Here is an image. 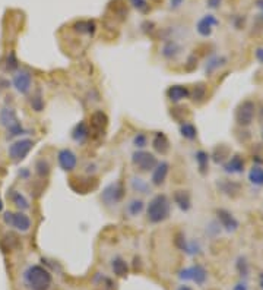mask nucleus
<instances>
[{
    "label": "nucleus",
    "mask_w": 263,
    "mask_h": 290,
    "mask_svg": "<svg viewBox=\"0 0 263 290\" xmlns=\"http://www.w3.org/2000/svg\"><path fill=\"white\" fill-rule=\"evenodd\" d=\"M177 290H191V289H190L189 286H186V284H184V286H180V287H178Z\"/></svg>",
    "instance_id": "43"
},
{
    "label": "nucleus",
    "mask_w": 263,
    "mask_h": 290,
    "mask_svg": "<svg viewBox=\"0 0 263 290\" xmlns=\"http://www.w3.org/2000/svg\"><path fill=\"white\" fill-rule=\"evenodd\" d=\"M107 123H108V119H107L105 113L101 111V110L95 111V113L91 116V125H92V128L97 129V131H102V129L107 126Z\"/></svg>",
    "instance_id": "21"
},
{
    "label": "nucleus",
    "mask_w": 263,
    "mask_h": 290,
    "mask_svg": "<svg viewBox=\"0 0 263 290\" xmlns=\"http://www.w3.org/2000/svg\"><path fill=\"white\" fill-rule=\"evenodd\" d=\"M132 163H133V166L139 171L148 173V171H152L155 168V166L158 164V160H157V157L152 153L139 150V151L133 153V155H132Z\"/></svg>",
    "instance_id": "4"
},
{
    "label": "nucleus",
    "mask_w": 263,
    "mask_h": 290,
    "mask_svg": "<svg viewBox=\"0 0 263 290\" xmlns=\"http://www.w3.org/2000/svg\"><path fill=\"white\" fill-rule=\"evenodd\" d=\"M2 210H3V202H2V198H0V213H2Z\"/></svg>",
    "instance_id": "45"
},
{
    "label": "nucleus",
    "mask_w": 263,
    "mask_h": 290,
    "mask_svg": "<svg viewBox=\"0 0 263 290\" xmlns=\"http://www.w3.org/2000/svg\"><path fill=\"white\" fill-rule=\"evenodd\" d=\"M32 148H34V141L29 139V138H22V139H18V141H15L9 145L8 154H9L12 161L19 163L24 158H27V155L31 153Z\"/></svg>",
    "instance_id": "3"
},
{
    "label": "nucleus",
    "mask_w": 263,
    "mask_h": 290,
    "mask_svg": "<svg viewBox=\"0 0 263 290\" xmlns=\"http://www.w3.org/2000/svg\"><path fill=\"white\" fill-rule=\"evenodd\" d=\"M12 84H14V88L19 94H28L31 91V87H32V75H31V72L27 71V69L18 71L14 75Z\"/></svg>",
    "instance_id": "9"
},
{
    "label": "nucleus",
    "mask_w": 263,
    "mask_h": 290,
    "mask_svg": "<svg viewBox=\"0 0 263 290\" xmlns=\"http://www.w3.org/2000/svg\"><path fill=\"white\" fill-rule=\"evenodd\" d=\"M167 97L173 101V103H178L181 100H186L190 97V91L187 87L184 85H171L167 90Z\"/></svg>",
    "instance_id": "15"
},
{
    "label": "nucleus",
    "mask_w": 263,
    "mask_h": 290,
    "mask_svg": "<svg viewBox=\"0 0 263 290\" xmlns=\"http://www.w3.org/2000/svg\"><path fill=\"white\" fill-rule=\"evenodd\" d=\"M88 137H89V128H88V125H87L85 122H79V123L73 128V131H72V139H73L75 142L82 144V142L87 141Z\"/></svg>",
    "instance_id": "19"
},
{
    "label": "nucleus",
    "mask_w": 263,
    "mask_h": 290,
    "mask_svg": "<svg viewBox=\"0 0 263 290\" xmlns=\"http://www.w3.org/2000/svg\"><path fill=\"white\" fill-rule=\"evenodd\" d=\"M180 134H181L183 138H186V139H189V141H193V139H196V137H197V129L194 128V125H191V123H189V122H184V123H181V126H180Z\"/></svg>",
    "instance_id": "28"
},
{
    "label": "nucleus",
    "mask_w": 263,
    "mask_h": 290,
    "mask_svg": "<svg viewBox=\"0 0 263 290\" xmlns=\"http://www.w3.org/2000/svg\"><path fill=\"white\" fill-rule=\"evenodd\" d=\"M262 138H263V134H262Z\"/></svg>",
    "instance_id": "46"
},
{
    "label": "nucleus",
    "mask_w": 263,
    "mask_h": 290,
    "mask_svg": "<svg viewBox=\"0 0 263 290\" xmlns=\"http://www.w3.org/2000/svg\"><path fill=\"white\" fill-rule=\"evenodd\" d=\"M76 31L84 32V34H92L95 31V24L92 21H81L75 25Z\"/></svg>",
    "instance_id": "31"
},
{
    "label": "nucleus",
    "mask_w": 263,
    "mask_h": 290,
    "mask_svg": "<svg viewBox=\"0 0 263 290\" xmlns=\"http://www.w3.org/2000/svg\"><path fill=\"white\" fill-rule=\"evenodd\" d=\"M178 277L181 278V280H191V281H194L197 286H202L205 281H206V277H208V273H206V270L202 267V265H199V264H196V265H193V267H189V268H183L180 273H178Z\"/></svg>",
    "instance_id": "8"
},
{
    "label": "nucleus",
    "mask_w": 263,
    "mask_h": 290,
    "mask_svg": "<svg viewBox=\"0 0 263 290\" xmlns=\"http://www.w3.org/2000/svg\"><path fill=\"white\" fill-rule=\"evenodd\" d=\"M130 185H132V189H133L135 192H139V194H149V191H151L149 183L145 182L141 178H132Z\"/></svg>",
    "instance_id": "26"
},
{
    "label": "nucleus",
    "mask_w": 263,
    "mask_h": 290,
    "mask_svg": "<svg viewBox=\"0 0 263 290\" xmlns=\"http://www.w3.org/2000/svg\"><path fill=\"white\" fill-rule=\"evenodd\" d=\"M144 210H145V202H144L142 199H132V201L127 204V213H129L132 217L139 215Z\"/></svg>",
    "instance_id": "27"
},
{
    "label": "nucleus",
    "mask_w": 263,
    "mask_h": 290,
    "mask_svg": "<svg viewBox=\"0 0 263 290\" xmlns=\"http://www.w3.org/2000/svg\"><path fill=\"white\" fill-rule=\"evenodd\" d=\"M237 270H238L241 277H247L248 275V264H247L246 258H238L237 259Z\"/></svg>",
    "instance_id": "33"
},
{
    "label": "nucleus",
    "mask_w": 263,
    "mask_h": 290,
    "mask_svg": "<svg viewBox=\"0 0 263 290\" xmlns=\"http://www.w3.org/2000/svg\"><path fill=\"white\" fill-rule=\"evenodd\" d=\"M111 267H113V271H114V274H116V275H118V277H124V275L127 274V271H129L126 261H124L123 258H120V257H117V258H114V259H113V264H111Z\"/></svg>",
    "instance_id": "29"
},
{
    "label": "nucleus",
    "mask_w": 263,
    "mask_h": 290,
    "mask_svg": "<svg viewBox=\"0 0 263 290\" xmlns=\"http://www.w3.org/2000/svg\"><path fill=\"white\" fill-rule=\"evenodd\" d=\"M218 24L219 22H218V19L214 15H205L199 22H197L196 30H197V32H199L202 37H209L212 34L214 27H217Z\"/></svg>",
    "instance_id": "13"
},
{
    "label": "nucleus",
    "mask_w": 263,
    "mask_h": 290,
    "mask_svg": "<svg viewBox=\"0 0 263 290\" xmlns=\"http://www.w3.org/2000/svg\"><path fill=\"white\" fill-rule=\"evenodd\" d=\"M152 148L157 151V153H160V154H167L168 151H170V141H168V138L165 137V134H162V132H157L155 134V137H154V139H152Z\"/></svg>",
    "instance_id": "16"
},
{
    "label": "nucleus",
    "mask_w": 263,
    "mask_h": 290,
    "mask_svg": "<svg viewBox=\"0 0 263 290\" xmlns=\"http://www.w3.org/2000/svg\"><path fill=\"white\" fill-rule=\"evenodd\" d=\"M225 154H228V150L222 145H219L218 148H215L214 151V161L215 163H222L225 158Z\"/></svg>",
    "instance_id": "32"
},
{
    "label": "nucleus",
    "mask_w": 263,
    "mask_h": 290,
    "mask_svg": "<svg viewBox=\"0 0 263 290\" xmlns=\"http://www.w3.org/2000/svg\"><path fill=\"white\" fill-rule=\"evenodd\" d=\"M6 69H8V71H15V69H18V61H16L15 53H9L8 61H6Z\"/></svg>",
    "instance_id": "35"
},
{
    "label": "nucleus",
    "mask_w": 263,
    "mask_h": 290,
    "mask_svg": "<svg viewBox=\"0 0 263 290\" xmlns=\"http://www.w3.org/2000/svg\"><path fill=\"white\" fill-rule=\"evenodd\" d=\"M57 161H58V166L63 171H73L78 166V157L69 148H63V150L58 151Z\"/></svg>",
    "instance_id": "10"
},
{
    "label": "nucleus",
    "mask_w": 263,
    "mask_h": 290,
    "mask_svg": "<svg viewBox=\"0 0 263 290\" xmlns=\"http://www.w3.org/2000/svg\"><path fill=\"white\" fill-rule=\"evenodd\" d=\"M227 63V59L224 56H212V57H209V59L206 61V65H205V72H206V75H211L212 72H215L218 68H221V66H224Z\"/></svg>",
    "instance_id": "20"
},
{
    "label": "nucleus",
    "mask_w": 263,
    "mask_h": 290,
    "mask_svg": "<svg viewBox=\"0 0 263 290\" xmlns=\"http://www.w3.org/2000/svg\"><path fill=\"white\" fill-rule=\"evenodd\" d=\"M146 144H148V138H146L145 134H138V135L133 138V145H135L136 148H139V150L145 148Z\"/></svg>",
    "instance_id": "34"
},
{
    "label": "nucleus",
    "mask_w": 263,
    "mask_h": 290,
    "mask_svg": "<svg viewBox=\"0 0 263 290\" xmlns=\"http://www.w3.org/2000/svg\"><path fill=\"white\" fill-rule=\"evenodd\" d=\"M11 201L16 205V208H19L21 211L24 210H28L29 208V201L18 191H11Z\"/></svg>",
    "instance_id": "24"
},
{
    "label": "nucleus",
    "mask_w": 263,
    "mask_h": 290,
    "mask_svg": "<svg viewBox=\"0 0 263 290\" xmlns=\"http://www.w3.org/2000/svg\"><path fill=\"white\" fill-rule=\"evenodd\" d=\"M35 173L40 176V178H47L48 173H50V164L45 161V160H38L35 163Z\"/></svg>",
    "instance_id": "30"
},
{
    "label": "nucleus",
    "mask_w": 263,
    "mask_h": 290,
    "mask_svg": "<svg viewBox=\"0 0 263 290\" xmlns=\"http://www.w3.org/2000/svg\"><path fill=\"white\" fill-rule=\"evenodd\" d=\"M31 107H32L35 111H41V110L44 108V100L40 97V94L35 95V97H32V100H31Z\"/></svg>",
    "instance_id": "36"
},
{
    "label": "nucleus",
    "mask_w": 263,
    "mask_h": 290,
    "mask_svg": "<svg viewBox=\"0 0 263 290\" xmlns=\"http://www.w3.org/2000/svg\"><path fill=\"white\" fill-rule=\"evenodd\" d=\"M248 181L256 186H263V167L253 166L248 171Z\"/></svg>",
    "instance_id": "23"
},
{
    "label": "nucleus",
    "mask_w": 263,
    "mask_h": 290,
    "mask_svg": "<svg viewBox=\"0 0 263 290\" xmlns=\"http://www.w3.org/2000/svg\"><path fill=\"white\" fill-rule=\"evenodd\" d=\"M24 281L29 290H48L53 283V277L48 270L41 265H29L24 271Z\"/></svg>",
    "instance_id": "1"
},
{
    "label": "nucleus",
    "mask_w": 263,
    "mask_h": 290,
    "mask_svg": "<svg viewBox=\"0 0 263 290\" xmlns=\"http://www.w3.org/2000/svg\"><path fill=\"white\" fill-rule=\"evenodd\" d=\"M170 213H171V204L164 194L155 195L146 207V218L149 223L154 224L165 221L170 217Z\"/></svg>",
    "instance_id": "2"
},
{
    "label": "nucleus",
    "mask_w": 263,
    "mask_h": 290,
    "mask_svg": "<svg viewBox=\"0 0 263 290\" xmlns=\"http://www.w3.org/2000/svg\"><path fill=\"white\" fill-rule=\"evenodd\" d=\"M259 281H260V287L263 289V273L260 274V278H259Z\"/></svg>",
    "instance_id": "44"
},
{
    "label": "nucleus",
    "mask_w": 263,
    "mask_h": 290,
    "mask_svg": "<svg viewBox=\"0 0 263 290\" xmlns=\"http://www.w3.org/2000/svg\"><path fill=\"white\" fill-rule=\"evenodd\" d=\"M130 2H132V5H133V8H136L141 12H146L148 11V2H146V0H130Z\"/></svg>",
    "instance_id": "37"
},
{
    "label": "nucleus",
    "mask_w": 263,
    "mask_h": 290,
    "mask_svg": "<svg viewBox=\"0 0 263 290\" xmlns=\"http://www.w3.org/2000/svg\"><path fill=\"white\" fill-rule=\"evenodd\" d=\"M124 198V186L121 182L110 183L104 188L101 194V199L105 205H117Z\"/></svg>",
    "instance_id": "6"
},
{
    "label": "nucleus",
    "mask_w": 263,
    "mask_h": 290,
    "mask_svg": "<svg viewBox=\"0 0 263 290\" xmlns=\"http://www.w3.org/2000/svg\"><path fill=\"white\" fill-rule=\"evenodd\" d=\"M173 199H174L175 205L184 213L191 208V199H190V194L187 191H175Z\"/></svg>",
    "instance_id": "17"
},
{
    "label": "nucleus",
    "mask_w": 263,
    "mask_h": 290,
    "mask_svg": "<svg viewBox=\"0 0 263 290\" xmlns=\"http://www.w3.org/2000/svg\"><path fill=\"white\" fill-rule=\"evenodd\" d=\"M181 2H183V0H171V6H173V8H177V6H180Z\"/></svg>",
    "instance_id": "42"
},
{
    "label": "nucleus",
    "mask_w": 263,
    "mask_h": 290,
    "mask_svg": "<svg viewBox=\"0 0 263 290\" xmlns=\"http://www.w3.org/2000/svg\"><path fill=\"white\" fill-rule=\"evenodd\" d=\"M217 215H218V221H219V224L227 230V231H235L237 229H238V226H240V223H238V220L230 213V211H227V210H218L217 211Z\"/></svg>",
    "instance_id": "11"
},
{
    "label": "nucleus",
    "mask_w": 263,
    "mask_h": 290,
    "mask_svg": "<svg viewBox=\"0 0 263 290\" xmlns=\"http://www.w3.org/2000/svg\"><path fill=\"white\" fill-rule=\"evenodd\" d=\"M219 3H221V0H208V5H209L211 8H218Z\"/></svg>",
    "instance_id": "41"
},
{
    "label": "nucleus",
    "mask_w": 263,
    "mask_h": 290,
    "mask_svg": "<svg viewBox=\"0 0 263 290\" xmlns=\"http://www.w3.org/2000/svg\"><path fill=\"white\" fill-rule=\"evenodd\" d=\"M224 170L230 175H237V173H241L244 170V160L240 155H233L225 164H224Z\"/></svg>",
    "instance_id": "18"
},
{
    "label": "nucleus",
    "mask_w": 263,
    "mask_h": 290,
    "mask_svg": "<svg viewBox=\"0 0 263 290\" xmlns=\"http://www.w3.org/2000/svg\"><path fill=\"white\" fill-rule=\"evenodd\" d=\"M233 290H248V287H247L246 283H237Z\"/></svg>",
    "instance_id": "40"
},
{
    "label": "nucleus",
    "mask_w": 263,
    "mask_h": 290,
    "mask_svg": "<svg viewBox=\"0 0 263 290\" xmlns=\"http://www.w3.org/2000/svg\"><path fill=\"white\" fill-rule=\"evenodd\" d=\"M181 51V47L175 43V41H168L164 44L162 47V56L165 57V59H175V57L180 54Z\"/></svg>",
    "instance_id": "22"
},
{
    "label": "nucleus",
    "mask_w": 263,
    "mask_h": 290,
    "mask_svg": "<svg viewBox=\"0 0 263 290\" xmlns=\"http://www.w3.org/2000/svg\"><path fill=\"white\" fill-rule=\"evenodd\" d=\"M3 221H5L6 226L14 227L18 231H28L31 229V224H32L31 218L25 213H22V211H19V213H12V211L5 213Z\"/></svg>",
    "instance_id": "5"
},
{
    "label": "nucleus",
    "mask_w": 263,
    "mask_h": 290,
    "mask_svg": "<svg viewBox=\"0 0 263 290\" xmlns=\"http://www.w3.org/2000/svg\"><path fill=\"white\" fill-rule=\"evenodd\" d=\"M254 54H256V59L263 65V47H259V48H256V51H254Z\"/></svg>",
    "instance_id": "39"
},
{
    "label": "nucleus",
    "mask_w": 263,
    "mask_h": 290,
    "mask_svg": "<svg viewBox=\"0 0 263 290\" xmlns=\"http://www.w3.org/2000/svg\"><path fill=\"white\" fill-rule=\"evenodd\" d=\"M254 114H256V106L253 101L247 100L238 106L237 113H235V121L241 126H248V125H251V122L254 119Z\"/></svg>",
    "instance_id": "7"
},
{
    "label": "nucleus",
    "mask_w": 263,
    "mask_h": 290,
    "mask_svg": "<svg viewBox=\"0 0 263 290\" xmlns=\"http://www.w3.org/2000/svg\"><path fill=\"white\" fill-rule=\"evenodd\" d=\"M0 125L11 129L16 125H19V121H18V116L15 113L14 108H9V107H5L3 110H0Z\"/></svg>",
    "instance_id": "14"
},
{
    "label": "nucleus",
    "mask_w": 263,
    "mask_h": 290,
    "mask_svg": "<svg viewBox=\"0 0 263 290\" xmlns=\"http://www.w3.org/2000/svg\"><path fill=\"white\" fill-rule=\"evenodd\" d=\"M168 171H170V164L167 161H161L155 166V168L152 170V178H151V183L154 186H161L167 176H168Z\"/></svg>",
    "instance_id": "12"
},
{
    "label": "nucleus",
    "mask_w": 263,
    "mask_h": 290,
    "mask_svg": "<svg viewBox=\"0 0 263 290\" xmlns=\"http://www.w3.org/2000/svg\"><path fill=\"white\" fill-rule=\"evenodd\" d=\"M196 163H197V167H199V171L202 173V175H205V173L208 171V164H209V154L205 153V151H197L196 155Z\"/></svg>",
    "instance_id": "25"
},
{
    "label": "nucleus",
    "mask_w": 263,
    "mask_h": 290,
    "mask_svg": "<svg viewBox=\"0 0 263 290\" xmlns=\"http://www.w3.org/2000/svg\"><path fill=\"white\" fill-rule=\"evenodd\" d=\"M205 91H206V90H205V87H204L202 84L197 85V87L194 88V95H193L194 98H193V100H194V101H196V100H202V98L205 97Z\"/></svg>",
    "instance_id": "38"
}]
</instances>
